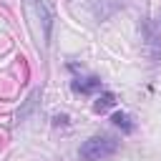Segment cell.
Returning a JSON list of instances; mask_svg holds the SVG:
<instances>
[{
  "instance_id": "1",
  "label": "cell",
  "mask_w": 161,
  "mask_h": 161,
  "mask_svg": "<svg viewBox=\"0 0 161 161\" xmlns=\"http://www.w3.org/2000/svg\"><path fill=\"white\" fill-rule=\"evenodd\" d=\"M118 151V138L111 133H96L88 141H83V146L78 148L80 161H103L108 156H113Z\"/></svg>"
},
{
  "instance_id": "2",
  "label": "cell",
  "mask_w": 161,
  "mask_h": 161,
  "mask_svg": "<svg viewBox=\"0 0 161 161\" xmlns=\"http://www.w3.org/2000/svg\"><path fill=\"white\" fill-rule=\"evenodd\" d=\"M30 5H33L35 15H38L40 23H43V38H45V43H48V40H50V30H53V13L48 10V5H45L43 0H30Z\"/></svg>"
},
{
  "instance_id": "5",
  "label": "cell",
  "mask_w": 161,
  "mask_h": 161,
  "mask_svg": "<svg viewBox=\"0 0 161 161\" xmlns=\"http://www.w3.org/2000/svg\"><path fill=\"white\" fill-rule=\"evenodd\" d=\"M111 121H113V126H118V128H123L126 133H131L136 126H133V121H131V116L128 113H123V111H116L113 116H111Z\"/></svg>"
},
{
  "instance_id": "4",
  "label": "cell",
  "mask_w": 161,
  "mask_h": 161,
  "mask_svg": "<svg viewBox=\"0 0 161 161\" xmlns=\"http://www.w3.org/2000/svg\"><path fill=\"white\" fill-rule=\"evenodd\" d=\"M101 88V78H96V75H88V78H73V91L75 93H93V91H98Z\"/></svg>"
},
{
  "instance_id": "6",
  "label": "cell",
  "mask_w": 161,
  "mask_h": 161,
  "mask_svg": "<svg viewBox=\"0 0 161 161\" xmlns=\"http://www.w3.org/2000/svg\"><path fill=\"white\" fill-rule=\"evenodd\" d=\"M113 103H116V93L103 91V96H98V101H96V106H93V108H96L98 113H103V111H106V108H111Z\"/></svg>"
},
{
  "instance_id": "3",
  "label": "cell",
  "mask_w": 161,
  "mask_h": 161,
  "mask_svg": "<svg viewBox=\"0 0 161 161\" xmlns=\"http://www.w3.org/2000/svg\"><path fill=\"white\" fill-rule=\"evenodd\" d=\"M143 33H146V43H148V48H151V58L153 60H158L161 58V40H158V30H156V25L153 23H143Z\"/></svg>"
}]
</instances>
